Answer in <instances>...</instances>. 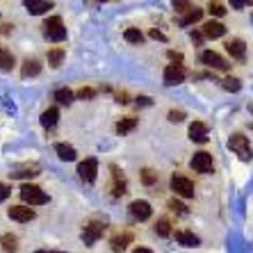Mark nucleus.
<instances>
[{"mask_svg":"<svg viewBox=\"0 0 253 253\" xmlns=\"http://www.w3.org/2000/svg\"><path fill=\"white\" fill-rule=\"evenodd\" d=\"M42 32H43V37H46L48 42H53V43H59V42H64L66 39L64 21H62L59 16L46 18V21L42 23Z\"/></svg>","mask_w":253,"mask_h":253,"instance_id":"1","label":"nucleus"},{"mask_svg":"<svg viewBox=\"0 0 253 253\" xmlns=\"http://www.w3.org/2000/svg\"><path fill=\"white\" fill-rule=\"evenodd\" d=\"M228 146H230V151H233L235 155H240V160H244V162H249V160L253 158V151H251V144H249V137L240 135V132L230 135Z\"/></svg>","mask_w":253,"mask_h":253,"instance_id":"2","label":"nucleus"},{"mask_svg":"<svg viewBox=\"0 0 253 253\" xmlns=\"http://www.w3.org/2000/svg\"><path fill=\"white\" fill-rule=\"evenodd\" d=\"M21 199H23L28 206H43V203H48V194H46V192H43L42 187L30 185V183H25L23 187H21Z\"/></svg>","mask_w":253,"mask_h":253,"instance_id":"3","label":"nucleus"},{"mask_svg":"<svg viewBox=\"0 0 253 253\" xmlns=\"http://www.w3.org/2000/svg\"><path fill=\"white\" fill-rule=\"evenodd\" d=\"M171 189H173V194L180 196V199H192V196H194V183H192L189 178L180 176V173H173V176H171Z\"/></svg>","mask_w":253,"mask_h":253,"instance_id":"4","label":"nucleus"},{"mask_svg":"<svg viewBox=\"0 0 253 253\" xmlns=\"http://www.w3.org/2000/svg\"><path fill=\"white\" fill-rule=\"evenodd\" d=\"M78 176H80V180H84L87 185H91L96 180V176H98V160L96 158L83 160V162L78 165Z\"/></svg>","mask_w":253,"mask_h":253,"instance_id":"5","label":"nucleus"},{"mask_svg":"<svg viewBox=\"0 0 253 253\" xmlns=\"http://www.w3.org/2000/svg\"><path fill=\"white\" fill-rule=\"evenodd\" d=\"M189 167H192L196 173H212V171H214V162H212V155L206 153V151H199V153H194V158H192Z\"/></svg>","mask_w":253,"mask_h":253,"instance_id":"6","label":"nucleus"},{"mask_svg":"<svg viewBox=\"0 0 253 253\" xmlns=\"http://www.w3.org/2000/svg\"><path fill=\"white\" fill-rule=\"evenodd\" d=\"M103 233H105V226L100 224V221H91V224H87L83 228V233H80V240H83L87 247H91V244H96V242L103 237Z\"/></svg>","mask_w":253,"mask_h":253,"instance_id":"7","label":"nucleus"},{"mask_svg":"<svg viewBox=\"0 0 253 253\" xmlns=\"http://www.w3.org/2000/svg\"><path fill=\"white\" fill-rule=\"evenodd\" d=\"M201 62H203L208 69H214V71H228L230 69L228 62H226L219 53H214V50H203V53H201Z\"/></svg>","mask_w":253,"mask_h":253,"instance_id":"8","label":"nucleus"},{"mask_svg":"<svg viewBox=\"0 0 253 253\" xmlns=\"http://www.w3.org/2000/svg\"><path fill=\"white\" fill-rule=\"evenodd\" d=\"M187 78V69L183 64H169L165 69V84L173 87V84H180Z\"/></svg>","mask_w":253,"mask_h":253,"instance_id":"9","label":"nucleus"},{"mask_svg":"<svg viewBox=\"0 0 253 253\" xmlns=\"http://www.w3.org/2000/svg\"><path fill=\"white\" fill-rule=\"evenodd\" d=\"M132 240H135V233H132L130 228H121L117 235H112V240H110V247H112L114 253H121V251H126V247H128Z\"/></svg>","mask_w":253,"mask_h":253,"instance_id":"10","label":"nucleus"},{"mask_svg":"<svg viewBox=\"0 0 253 253\" xmlns=\"http://www.w3.org/2000/svg\"><path fill=\"white\" fill-rule=\"evenodd\" d=\"M128 210H130V214H132L137 221H146V219L153 214V208H151V203H148V201H144V199L132 201V203L128 206Z\"/></svg>","mask_w":253,"mask_h":253,"instance_id":"11","label":"nucleus"},{"mask_svg":"<svg viewBox=\"0 0 253 253\" xmlns=\"http://www.w3.org/2000/svg\"><path fill=\"white\" fill-rule=\"evenodd\" d=\"M7 217L12 219V221L25 224V221H32V219H35V210H30L28 206H12L7 210Z\"/></svg>","mask_w":253,"mask_h":253,"instance_id":"12","label":"nucleus"},{"mask_svg":"<svg viewBox=\"0 0 253 253\" xmlns=\"http://www.w3.org/2000/svg\"><path fill=\"white\" fill-rule=\"evenodd\" d=\"M201 35L208 37V39H219V37L226 35V25L219 23V21H208V23L201 25Z\"/></svg>","mask_w":253,"mask_h":253,"instance_id":"13","label":"nucleus"},{"mask_svg":"<svg viewBox=\"0 0 253 253\" xmlns=\"http://www.w3.org/2000/svg\"><path fill=\"white\" fill-rule=\"evenodd\" d=\"M189 139L196 144H206L208 141V126L203 121H192L189 124Z\"/></svg>","mask_w":253,"mask_h":253,"instance_id":"14","label":"nucleus"},{"mask_svg":"<svg viewBox=\"0 0 253 253\" xmlns=\"http://www.w3.org/2000/svg\"><path fill=\"white\" fill-rule=\"evenodd\" d=\"M226 50L230 53V57L240 59V62L247 57V46H244V42H242V39H237V37H233V39H228V42H226Z\"/></svg>","mask_w":253,"mask_h":253,"instance_id":"15","label":"nucleus"},{"mask_svg":"<svg viewBox=\"0 0 253 253\" xmlns=\"http://www.w3.org/2000/svg\"><path fill=\"white\" fill-rule=\"evenodd\" d=\"M110 171H112V194L114 196H124L126 194V178L119 173V167L117 165H112L110 167Z\"/></svg>","mask_w":253,"mask_h":253,"instance_id":"16","label":"nucleus"},{"mask_svg":"<svg viewBox=\"0 0 253 253\" xmlns=\"http://www.w3.org/2000/svg\"><path fill=\"white\" fill-rule=\"evenodd\" d=\"M25 9H28L30 14L39 16V14L53 9V2H48V0H25Z\"/></svg>","mask_w":253,"mask_h":253,"instance_id":"17","label":"nucleus"},{"mask_svg":"<svg viewBox=\"0 0 253 253\" xmlns=\"http://www.w3.org/2000/svg\"><path fill=\"white\" fill-rule=\"evenodd\" d=\"M55 153L64 160V162H73V160L78 158L76 148L71 146V144H64V141H57V144H55Z\"/></svg>","mask_w":253,"mask_h":253,"instance_id":"18","label":"nucleus"},{"mask_svg":"<svg viewBox=\"0 0 253 253\" xmlns=\"http://www.w3.org/2000/svg\"><path fill=\"white\" fill-rule=\"evenodd\" d=\"M39 171H42L39 165L32 162V165H23V167H18V169H14L9 176L12 178H35V176H39Z\"/></svg>","mask_w":253,"mask_h":253,"instance_id":"19","label":"nucleus"},{"mask_svg":"<svg viewBox=\"0 0 253 253\" xmlns=\"http://www.w3.org/2000/svg\"><path fill=\"white\" fill-rule=\"evenodd\" d=\"M176 242L178 244H183V247H199V237L192 233V230H176Z\"/></svg>","mask_w":253,"mask_h":253,"instance_id":"20","label":"nucleus"},{"mask_svg":"<svg viewBox=\"0 0 253 253\" xmlns=\"http://www.w3.org/2000/svg\"><path fill=\"white\" fill-rule=\"evenodd\" d=\"M39 73H42V64H39V59H25L23 69H21V76L32 78V76H39Z\"/></svg>","mask_w":253,"mask_h":253,"instance_id":"21","label":"nucleus"},{"mask_svg":"<svg viewBox=\"0 0 253 253\" xmlns=\"http://www.w3.org/2000/svg\"><path fill=\"white\" fill-rule=\"evenodd\" d=\"M0 247L5 253H16L18 251V237L12 235V233H5V235L0 237Z\"/></svg>","mask_w":253,"mask_h":253,"instance_id":"22","label":"nucleus"},{"mask_svg":"<svg viewBox=\"0 0 253 253\" xmlns=\"http://www.w3.org/2000/svg\"><path fill=\"white\" fill-rule=\"evenodd\" d=\"M57 119H59L57 107H48L46 112L42 114V126L43 128H55V126H57Z\"/></svg>","mask_w":253,"mask_h":253,"instance_id":"23","label":"nucleus"},{"mask_svg":"<svg viewBox=\"0 0 253 253\" xmlns=\"http://www.w3.org/2000/svg\"><path fill=\"white\" fill-rule=\"evenodd\" d=\"M135 128H137V119L135 117L119 119V124H117V132H119V135H128L130 130H135Z\"/></svg>","mask_w":253,"mask_h":253,"instance_id":"24","label":"nucleus"},{"mask_svg":"<svg viewBox=\"0 0 253 253\" xmlns=\"http://www.w3.org/2000/svg\"><path fill=\"white\" fill-rule=\"evenodd\" d=\"M62 59H64V48H50L48 50V64L53 66V69L62 66Z\"/></svg>","mask_w":253,"mask_h":253,"instance_id":"25","label":"nucleus"},{"mask_svg":"<svg viewBox=\"0 0 253 253\" xmlns=\"http://www.w3.org/2000/svg\"><path fill=\"white\" fill-rule=\"evenodd\" d=\"M14 69V55L5 48H0V71H12Z\"/></svg>","mask_w":253,"mask_h":253,"instance_id":"26","label":"nucleus"},{"mask_svg":"<svg viewBox=\"0 0 253 253\" xmlns=\"http://www.w3.org/2000/svg\"><path fill=\"white\" fill-rule=\"evenodd\" d=\"M124 39L128 43H135V46H139V43H144V35H141L137 28H128L124 32Z\"/></svg>","mask_w":253,"mask_h":253,"instance_id":"27","label":"nucleus"},{"mask_svg":"<svg viewBox=\"0 0 253 253\" xmlns=\"http://www.w3.org/2000/svg\"><path fill=\"white\" fill-rule=\"evenodd\" d=\"M201 16H203V9H192V12L189 14H185L183 18H180V25H183V28H187V25H192V23H196V21H201Z\"/></svg>","mask_w":253,"mask_h":253,"instance_id":"28","label":"nucleus"},{"mask_svg":"<svg viewBox=\"0 0 253 253\" xmlns=\"http://www.w3.org/2000/svg\"><path fill=\"white\" fill-rule=\"evenodd\" d=\"M55 100H57V103H62V105H71V103H73V91H71V89H57V91H55Z\"/></svg>","mask_w":253,"mask_h":253,"instance_id":"29","label":"nucleus"},{"mask_svg":"<svg viewBox=\"0 0 253 253\" xmlns=\"http://www.w3.org/2000/svg\"><path fill=\"white\" fill-rule=\"evenodd\" d=\"M155 233H158L160 237H169L171 235V224H169V219H160L158 224L153 226Z\"/></svg>","mask_w":253,"mask_h":253,"instance_id":"30","label":"nucleus"},{"mask_svg":"<svg viewBox=\"0 0 253 253\" xmlns=\"http://www.w3.org/2000/svg\"><path fill=\"white\" fill-rule=\"evenodd\" d=\"M221 87L226 89V91H233V94H235V91H240L242 89V83L240 80H237V78H224V80H221Z\"/></svg>","mask_w":253,"mask_h":253,"instance_id":"31","label":"nucleus"},{"mask_svg":"<svg viewBox=\"0 0 253 253\" xmlns=\"http://www.w3.org/2000/svg\"><path fill=\"white\" fill-rule=\"evenodd\" d=\"M141 183L144 185H155L158 183V173H155L153 169H148V167L146 169H141Z\"/></svg>","mask_w":253,"mask_h":253,"instance_id":"32","label":"nucleus"},{"mask_svg":"<svg viewBox=\"0 0 253 253\" xmlns=\"http://www.w3.org/2000/svg\"><path fill=\"white\" fill-rule=\"evenodd\" d=\"M208 12L212 14V16H224L226 12H228V9H226V5H221V2H210V5H208Z\"/></svg>","mask_w":253,"mask_h":253,"instance_id":"33","label":"nucleus"},{"mask_svg":"<svg viewBox=\"0 0 253 253\" xmlns=\"http://www.w3.org/2000/svg\"><path fill=\"white\" fill-rule=\"evenodd\" d=\"M167 206H169V210L178 212V214H185V212H187V206H185V203H180L178 199H171L169 203H167Z\"/></svg>","mask_w":253,"mask_h":253,"instance_id":"34","label":"nucleus"},{"mask_svg":"<svg viewBox=\"0 0 253 253\" xmlns=\"http://www.w3.org/2000/svg\"><path fill=\"white\" fill-rule=\"evenodd\" d=\"M96 94H98V91H96V89H91V87H83V89H78V98H83V100L94 98Z\"/></svg>","mask_w":253,"mask_h":253,"instance_id":"35","label":"nucleus"},{"mask_svg":"<svg viewBox=\"0 0 253 253\" xmlns=\"http://www.w3.org/2000/svg\"><path fill=\"white\" fill-rule=\"evenodd\" d=\"M173 9H176V12H180V14H189L194 7L189 5V2H173Z\"/></svg>","mask_w":253,"mask_h":253,"instance_id":"36","label":"nucleus"},{"mask_svg":"<svg viewBox=\"0 0 253 253\" xmlns=\"http://www.w3.org/2000/svg\"><path fill=\"white\" fill-rule=\"evenodd\" d=\"M183 119H185V112H183V110H171V112H169V121H173V124L183 121Z\"/></svg>","mask_w":253,"mask_h":253,"instance_id":"37","label":"nucleus"},{"mask_svg":"<svg viewBox=\"0 0 253 253\" xmlns=\"http://www.w3.org/2000/svg\"><path fill=\"white\" fill-rule=\"evenodd\" d=\"M9 194H12V187H9V185H5V183H0V203H2V201H5Z\"/></svg>","mask_w":253,"mask_h":253,"instance_id":"38","label":"nucleus"},{"mask_svg":"<svg viewBox=\"0 0 253 253\" xmlns=\"http://www.w3.org/2000/svg\"><path fill=\"white\" fill-rule=\"evenodd\" d=\"M167 57L173 59V62H178V64L183 62V55H180V53H173V50H169V53H167Z\"/></svg>","mask_w":253,"mask_h":253,"instance_id":"39","label":"nucleus"},{"mask_svg":"<svg viewBox=\"0 0 253 253\" xmlns=\"http://www.w3.org/2000/svg\"><path fill=\"white\" fill-rule=\"evenodd\" d=\"M151 37H153V39H160V42H167V37L162 35L160 30H151Z\"/></svg>","mask_w":253,"mask_h":253,"instance_id":"40","label":"nucleus"},{"mask_svg":"<svg viewBox=\"0 0 253 253\" xmlns=\"http://www.w3.org/2000/svg\"><path fill=\"white\" fill-rule=\"evenodd\" d=\"M132 253H153V251H151V249H148V247H137Z\"/></svg>","mask_w":253,"mask_h":253,"instance_id":"41","label":"nucleus"},{"mask_svg":"<svg viewBox=\"0 0 253 253\" xmlns=\"http://www.w3.org/2000/svg\"><path fill=\"white\" fill-rule=\"evenodd\" d=\"M201 39H203V35H199V32H192V42H194V43H201Z\"/></svg>","mask_w":253,"mask_h":253,"instance_id":"42","label":"nucleus"},{"mask_svg":"<svg viewBox=\"0 0 253 253\" xmlns=\"http://www.w3.org/2000/svg\"><path fill=\"white\" fill-rule=\"evenodd\" d=\"M14 25H9V23H5V25H0V35H5V32H9Z\"/></svg>","mask_w":253,"mask_h":253,"instance_id":"43","label":"nucleus"},{"mask_svg":"<svg viewBox=\"0 0 253 253\" xmlns=\"http://www.w3.org/2000/svg\"><path fill=\"white\" fill-rule=\"evenodd\" d=\"M35 253H64V251H48V249H39V251H35Z\"/></svg>","mask_w":253,"mask_h":253,"instance_id":"44","label":"nucleus"},{"mask_svg":"<svg viewBox=\"0 0 253 253\" xmlns=\"http://www.w3.org/2000/svg\"><path fill=\"white\" fill-rule=\"evenodd\" d=\"M249 112H253V105H249Z\"/></svg>","mask_w":253,"mask_h":253,"instance_id":"45","label":"nucleus"},{"mask_svg":"<svg viewBox=\"0 0 253 253\" xmlns=\"http://www.w3.org/2000/svg\"><path fill=\"white\" fill-rule=\"evenodd\" d=\"M251 21H253V14H251Z\"/></svg>","mask_w":253,"mask_h":253,"instance_id":"46","label":"nucleus"}]
</instances>
